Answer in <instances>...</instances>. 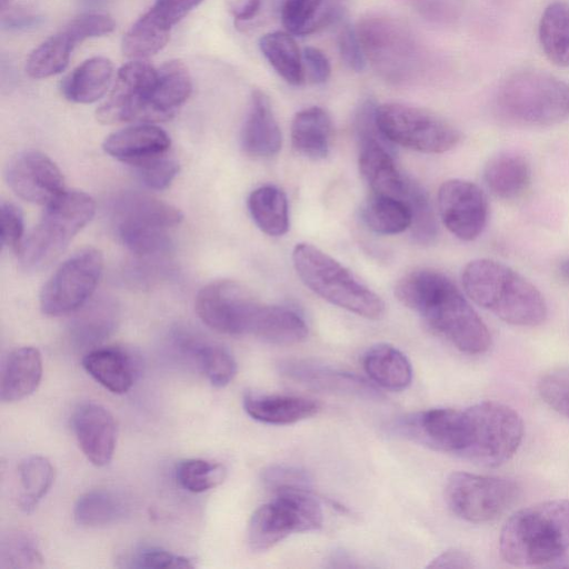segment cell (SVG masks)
<instances>
[{"instance_id":"cell-28","label":"cell","mask_w":569,"mask_h":569,"mask_svg":"<svg viewBox=\"0 0 569 569\" xmlns=\"http://www.w3.org/2000/svg\"><path fill=\"white\" fill-rule=\"evenodd\" d=\"M345 9L323 0H282L281 22L286 30L296 36H308L337 23Z\"/></svg>"},{"instance_id":"cell-44","label":"cell","mask_w":569,"mask_h":569,"mask_svg":"<svg viewBox=\"0 0 569 569\" xmlns=\"http://www.w3.org/2000/svg\"><path fill=\"white\" fill-rule=\"evenodd\" d=\"M196 355L212 386L221 388L233 380L237 362L227 349L213 343H199L196 346Z\"/></svg>"},{"instance_id":"cell-43","label":"cell","mask_w":569,"mask_h":569,"mask_svg":"<svg viewBox=\"0 0 569 569\" xmlns=\"http://www.w3.org/2000/svg\"><path fill=\"white\" fill-rule=\"evenodd\" d=\"M227 469L219 462L204 459H186L178 463L176 477L179 485L191 492L210 490L223 482Z\"/></svg>"},{"instance_id":"cell-31","label":"cell","mask_w":569,"mask_h":569,"mask_svg":"<svg viewBox=\"0 0 569 569\" xmlns=\"http://www.w3.org/2000/svg\"><path fill=\"white\" fill-rule=\"evenodd\" d=\"M82 366L88 375L113 393H124L133 385L132 361L120 349H94L83 357Z\"/></svg>"},{"instance_id":"cell-51","label":"cell","mask_w":569,"mask_h":569,"mask_svg":"<svg viewBox=\"0 0 569 569\" xmlns=\"http://www.w3.org/2000/svg\"><path fill=\"white\" fill-rule=\"evenodd\" d=\"M0 237L2 246L19 250L23 238V218L20 209L10 202L0 208Z\"/></svg>"},{"instance_id":"cell-46","label":"cell","mask_w":569,"mask_h":569,"mask_svg":"<svg viewBox=\"0 0 569 569\" xmlns=\"http://www.w3.org/2000/svg\"><path fill=\"white\" fill-rule=\"evenodd\" d=\"M537 388L551 409L569 419V367L548 370L539 378Z\"/></svg>"},{"instance_id":"cell-61","label":"cell","mask_w":569,"mask_h":569,"mask_svg":"<svg viewBox=\"0 0 569 569\" xmlns=\"http://www.w3.org/2000/svg\"><path fill=\"white\" fill-rule=\"evenodd\" d=\"M560 272L562 276L569 279V260H566L560 266Z\"/></svg>"},{"instance_id":"cell-11","label":"cell","mask_w":569,"mask_h":569,"mask_svg":"<svg viewBox=\"0 0 569 569\" xmlns=\"http://www.w3.org/2000/svg\"><path fill=\"white\" fill-rule=\"evenodd\" d=\"M518 496L517 482L506 477L457 471L448 477L445 486V500L450 510L475 523L499 518Z\"/></svg>"},{"instance_id":"cell-36","label":"cell","mask_w":569,"mask_h":569,"mask_svg":"<svg viewBox=\"0 0 569 569\" xmlns=\"http://www.w3.org/2000/svg\"><path fill=\"white\" fill-rule=\"evenodd\" d=\"M539 39L547 58L559 67H569V3L555 1L543 11Z\"/></svg>"},{"instance_id":"cell-14","label":"cell","mask_w":569,"mask_h":569,"mask_svg":"<svg viewBox=\"0 0 569 569\" xmlns=\"http://www.w3.org/2000/svg\"><path fill=\"white\" fill-rule=\"evenodd\" d=\"M258 301L231 280H217L203 287L196 298L201 321L226 335H248Z\"/></svg>"},{"instance_id":"cell-13","label":"cell","mask_w":569,"mask_h":569,"mask_svg":"<svg viewBox=\"0 0 569 569\" xmlns=\"http://www.w3.org/2000/svg\"><path fill=\"white\" fill-rule=\"evenodd\" d=\"M157 69L139 60L122 66L107 100L98 108L97 119L104 124L152 122L149 97Z\"/></svg>"},{"instance_id":"cell-35","label":"cell","mask_w":569,"mask_h":569,"mask_svg":"<svg viewBox=\"0 0 569 569\" xmlns=\"http://www.w3.org/2000/svg\"><path fill=\"white\" fill-rule=\"evenodd\" d=\"M366 226L379 234L401 233L412 223L409 206L397 198L372 192L361 207Z\"/></svg>"},{"instance_id":"cell-40","label":"cell","mask_w":569,"mask_h":569,"mask_svg":"<svg viewBox=\"0 0 569 569\" xmlns=\"http://www.w3.org/2000/svg\"><path fill=\"white\" fill-rule=\"evenodd\" d=\"M124 506L112 492L91 490L81 495L73 509L76 521L84 527H101L123 516Z\"/></svg>"},{"instance_id":"cell-27","label":"cell","mask_w":569,"mask_h":569,"mask_svg":"<svg viewBox=\"0 0 569 569\" xmlns=\"http://www.w3.org/2000/svg\"><path fill=\"white\" fill-rule=\"evenodd\" d=\"M332 132L331 119L320 107L297 112L291 122V142L301 156L320 160L328 156Z\"/></svg>"},{"instance_id":"cell-39","label":"cell","mask_w":569,"mask_h":569,"mask_svg":"<svg viewBox=\"0 0 569 569\" xmlns=\"http://www.w3.org/2000/svg\"><path fill=\"white\" fill-rule=\"evenodd\" d=\"M18 475L21 489L19 506L23 511L30 512L51 488L54 469L47 458L31 456L19 465Z\"/></svg>"},{"instance_id":"cell-30","label":"cell","mask_w":569,"mask_h":569,"mask_svg":"<svg viewBox=\"0 0 569 569\" xmlns=\"http://www.w3.org/2000/svg\"><path fill=\"white\" fill-rule=\"evenodd\" d=\"M483 179L491 193L509 200L518 198L527 190L531 180V170L523 156L502 152L488 161Z\"/></svg>"},{"instance_id":"cell-17","label":"cell","mask_w":569,"mask_h":569,"mask_svg":"<svg viewBox=\"0 0 569 569\" xmlns=\"http://www.w3.org/2000/svg\"><path fill=\"white\" fill-rule=\"evenodd\" d=\"M6 179L21 199L48 206L64 192L63 177L46 154L27 150L13 157L7 166Z\"/></svg>"},{"instance_id":"cell-33","label":"cell","mask_w":569,"mask_h":569,"mask_svg":"<svg viewBox=\"0 0 569 569\" xmlns=\"http://www.w3.org/2000/svg\"><path fill=\"white\" fill-rule=\"evenodd\" d=\"M250 216L268 236L279 237L289 229V206L286 193L273 184L254 189L248 198Z\"/></svg>"},{"instance_id":"cell-62","label":"cell","mask_w":569,"mask_h":569,"mask_svg":"<svg viewBox=\"0 0 569 569\" xmlns=\"http://www.w3.org/2000/svg\"><path fill=\"white\" fill-rule=\"evenodd\" d=\"M12 0H0V7H1V10H6V8L10 4Z\"/></svg>"},{"instance_id":"cell-16","label":"cell","mask_w":569,"mask_h":569,"mask_svg":"<svg viewBox=\"0 0 569 569\" xmlns=\"http://www.w3.org/2000/svg\"><path fill=\"white\" fill-rule=\"evenodd\" d=\"M438 209L446 228L465 241L478 238L488 220V202L483 191L473 182L462 179H450L440 186Z\"/></svg>"},{"instance_id":"cell-9","label":"cell","mask_w":569,"mask_h":569,"mask_svg":"<svg viewBox=\"0 0 569 569\" xmlns=\"http://www.w3.org/2000/svg\"><path fill=\"white\" fill-rule=\"evenodd\" d=\"M322 521L321 506L309 491L277 492L250 517L248 546L253 552L267 551L293 532L319 529Z\"/></svg>"},{"instance_id":"cell-1","label":"cell","mask_w":569,"mask_h":569,"mask_svg":"<svg viewBox=\"0 0 569 569\" xmlns=\"http://www.w3.org/2000/svg\"><path fill=\"white\" fill-rule=\"evenodd\" d=\"M395 295L460 351L481 355L490 348L491 335L486 323L442 272L413 270L397 282Z\"/></svg>"},{"instance_id":"cell-20","label":"cell","mask_w":569,"mask_h":569,"mask_svg":"<svg viewBox=\"0 0 569 569\" xmlns=\"http://www.w3.org/2000/svg\"><path fill=\"white\" fill-rule=\"evenodd\" d=\"M102 147L111 157L134 167L166 154L170 147V138L161 128L143 123L111 133Z\"/></svg>"},{"instance_id":"cell-45","label":"cell","mask_w":569,"mask_h":569,"mask_svg":"<svg viewBox=\"0 0 569 569\" xmlns=\"http://www.w3.org/2000/svg\"><path fill=\"white\" fill-rule=\"evenodd\" d=\"M43 558L34 541L24 532H11L0 546L1 568H39Z\"/></svg>"},{"instance_id":"cell-32","label":"cell","mask_w":569,"mask_h":569,"mask_svg":"<svg viewBox=\"0 0 569 569\" xmlns=\"http://www.w3.org/2000/svg\"><path fill=\"white\" fill-rule=\"evenodd\" d=\"M113 67L104 57H93L78 66L63 81L64 97L77 103H91L107 92Z\"/></svg>"},{"instance_id":"cell-21","label":"cell","mask_w":569,"mask_h":569,"mask_svg":"<svg viewBox=\"0 0 569 569\" xmlns=\"http://www.w3.org/2000/svg\"><path fill=\"white\" fill-rule=\"evenodd\" d=\"M282 136L269 98L261 90L251 94L241 130V147L252 157L268 158L281 149Z\"/></svg>"},{"instance_id":"cell-5","label":"cell","mask_w":569,"mask_h":569,"mask_svg":"<svg viewBox=\"0 0 569 569\" xmlns=\"http://www.w3.org/2000/svg\"><path fill=\"white\" fill-rule=\"evenodd\" d=\"M292 262L301 281L328 302L367 319L376 320L383 316L381 298L318 247L297 243Z\"/></svg>"},{"instance_id":"cell-60","label":"cell","mask_w":569,"mask_h":569,"mask_svg":"<svg viewBox=\"0 0 569 569\" xmlns=\"http://www.w3.org/2000/svg\"><path fill=\"white\" fill-rule=\"evenodd\" d=\"M110 0H79V2L89 8H100L107 4Z\"/></svg>"},{"instance_id":"cell-49","label":"cell","mask_w":569,"mask_h":569,"mask_svg":"<svg viewBox=\"0 0 569 569\" xmlns=\"http://www.w3.org/2000/svg\"><path fill=\"white\" fill-rule=\"evenodd\" d=\"M141 182L152 190H163L170 186L179 171V163L166 154L134 166Z\"/></svg>"},{"instance_id":"cell-26","label":"cell","mask_w":569,"mask_h":569,"mask_svg":"<svg viewBox=\"0 0 569 569\" xmlns=\"http://www.w3.org/2000/svg\"><path fill=\"white\" fill-rule=\"evenodd\" d=\"M250 336L276 345H293L306 339L308 327L296 311L280 306L259 303Z\"/></svg>"},{"instance_id":"cell-10","label":"cell","mask_w":569,"mask_h":569,"mask_svg":"<svg viewBox=\"0 0 569 569\" xmlns=\"http://www.w3.org/2000/svg\"><path fill=\"white\" fill-rule=\"evenodd\" d=\"M376 121L389 142L425 153L446 152L461 139L460 132L441 117L403 103L377 106Z\"/></svg>"},{"instance_id":"cell-24","label":"cell","mask_w":569,"mask_h":569,"mask_svg":"<svg viewBox=\"0 0 569 569\" xmlns=\"http://www.w3.org/2000/svg\"><path fill=\"white\" fill-rule=\"evenodd\" d=\"M42 378V359L38 349L21 347L6 358L0 380V398L16 402L33 393Z\"/></svg>"},{"instance_id":"cell-58","label":"cell","mask_w":569,"mask_h":569,"mask_svg":"<svg viewBox=\"0 0 569 569\" xmlns=\"http://www.w3.org/2000/svg\"><path fill=\"white\" fill-rule=\"evenodd\" d=\"M42 22V17L23 10H14L4 14L1 19V26L7 30H24L38 27Z\"/></svg>"},{"instance_id":"cell-47","label":"cell","mask_w":569,"mask_h":569,"mask_svg":"<svg viewBox=\"0 0 569 569\" xmlns=\"http://www.w3.org/2000/svg\"><path fill=\"white\" fill-rule=\"evenodd\" d=\"M411 209V231L419 243H430L437 237V222L429 198L418 184L407 201Z\"/></svg>"},{"instance_id":"cell-29","label":"cell","mask_w":569,"mask_h":569,"mask_svg":"<svg viewBox=\"0 0 569 569\" xmlns=\"http://www.w3.org/2000/svg\"><path fill=\"white\" fill-rule=\"evenodd\" d=\"M362 366L369 378L387 390L401 391L412 380V368L408 358L388 343L370 347L362 357Z\"/></svg>"},{"instance_id":"cell-15","label":"cell","mask_w":569,"mask_h":569,"mask_svg":"<svg viewBox=\"0 0 569 569\" xmlns=\"http://www.w3.org/2000/svg\"><path fill=\"white\" fill-rule=\"evenodd\" d=\"M395 429L431 449L460 455L467 446L466 410L436 408L400 418Z\"/></svg>"},{"instance_id":"cell-25","label":"cell","mask_w":569,"mask_h":569,"mask_svg":"<svg viewBox=\"0 0 569 569\" xmlns=\"http://www.w3.org/2000/svg\"><path fill=\"white\" fill-rule=\"evenodd\" d=\"M191 91L192 81L186 64L180 60L163 63L157 69V78L149 97L152 121L170 119Z\"/></svg>"},{"instance_id":"cell-56","label":"cell","mask_w":569,"mask_h":569,"mask_svg":"<svg viewBox=\"0 0 569 569\" xmlns=\"http://www.w3.org/2000/svg\"><path fill=\"white\" fill-rule=\"evenodd\" d=\"M302 59L310 80L313 83H325L331 74V66L327 56L318 48L303 49Z\"/></svg>"},{"instance_id":"cell-4","label":"cell","mask_w":569,"mask_h":569,"mask_svg":"<svg viewBox=\"0 0 569 569\" xmlns=\"http://www.w3.org/2000/svg\"><path fill=\"white\" fill-rule=\"evenodd\" d=\"M366 60L385 80L405 83L421 76L426 52L409 26L387 14L362 17L356 27Z\"/></svg>"},{"instance_id":"cell-34","label":"cell","mask_w":569,"mask_h":569,"mask_svg":"<svg viewBox=\"0 0 569 569\" xmlns=\"http://www.w3.org/2000/svg\"><path fill=\"white\" fill-rule=\"evenodd\" d=\"M259 48L273 70L288 83L300 86L305 81L302 54L291 33L273 31L259 40Z\"/></svg>"},{"instance_id":"cell-50","label":"cell","mask_w":569,"mask_h":569,"mask_svg":"<svg viewBox=\"0 0 569 569\" xmlns=\"http://www.w3.org/2000/svg\"><path fill=\"white\" fill-rule=\"evenodd\" d=\"M116 24L112 18L102 13H84L63 29L77 44L89 38L106 36L113 31Z\"/></svg>"},{"instance_id":"cell-54","label":"cell","mask_w":569,"mask_h":569,"mask_svg":"<svg viewBox=\"0 0 569 569\" xmlns=\"http://www.w3.org/2000/svg\"><path fill=\"white\" fill-rule=\"evenodd\" d=\"M138 568H193L190 559L161 549H148L139 552L133 559Z\"/></svg>"},{"instance_id":"cell-6","label":"cell","mask_w":569,"mask_h":569,"mask_svg":"<svg viewBox=\"0 0 569 569\" xmlns=\"http://www.w3.org/2000/svg\"><path fill=\"white\" fill-rule=\"evenodd\" d=\"M94 200L82 191H64L47 209L22 241L20 266L26 271L49 267L68 247L72 238L92 219Z\"/></svg>"},{"instance_id":"cell-3","label":"cell","mask_w":569,"mask_h":569,"mask_svg":"<svg viewBox=\"0 0 569 569\" xmlns=\"http://www.w3.org/2000/svg\"><path fill=\"white\" fill-rule=\"evenodd\" d=\"M569 550V499L541 501L515 512L499 537L502 559L517 567L542 566Z\"/></svg>"},{"instance_id":"cell-22","label":"cell","mask_w":569,"mask_h":569,"mask_svg":"<svg viewBox=\"0 0 569 569\" xmlns=\"http://www.w3.org/2000/svg\"><path fill=\"white\" fill-rule=\"evenodd\" d=\"M244 411L252 419L269 425H291L308 419L320 410L313 399L300 396L247 392Z\"/></svg>"},{"instance_id":"cell-18","label":"cell","mask_w":569,"mask_h":569,"mask_svg":"<svg viewBox=\"0 0 569 569\" xmlns=\"http://www.w3.org/2000/svg\"><path fill=\"white\" fill-rule=\"evenodd\" d=\"M72 426L87 459L97 467L107 466L117 442V425L111 412L98 403H83L76 410Z\"/></svg>"},{"instance_id":"cell-59","label":"cell","mask_w":569,"mask_h":569,"mask_svg":"<svg viewBox=\"0 0 569 569\" xmlns=\"http://www.w3.org/2000/svg\"><path fill=\"white\" fill-rule=\"evenodd\" d=\"M261 3L262 0H231L230 11L237 22L243 23L258 14Z\"/></svg>"},{"instance_id":"cell-12","label":"cell","mask_w":569,"mask_h":569,"mask_svg":"<svg viewBox=\"0 0 569 569\" xmlns=\"http://www.w3.org/2000/svg\"><path fill=\"white\" fill-rule=\"evenodd\" d=\"M102 267V254L94 248L82 249L68 258L41 290L42 312L57 317L78 311L94 292Z\"/></svg>"},{"instance_id":"cell-23","label":"cell","mask_w":569,"mask_h":569,"mask_svg":"<svg viewBox=\"0 0 569 569\" xmlns=\"http://www.w3.org/2000/svg\"><path fill=\"white\" fill-rule=\"evenodd\" d=\"M112 217L118 223L169 229L178 226L182 213L173 206L139 192H127L112 204Z\"/></svg>"},{"instance_id":"cell-55","label":"cell","mask_w":569,"mask_h":569,"mask_svg":"<svg viewBox=\"0 0 569 569\" xmlns=\"http://www.w3.org/2000/svg\"><path fill=\"white\" fill-rule=\"evenodd\" d=\"M202 0H156L151 8L167 24L172 27Z\"/></svg>"},{"instance_id":"cell-42","label":"cell","mask_w":569,"mask_h":569,"mask_svg":"<svg viewBox=\"0 0 569 569\" xmlns=\"http://www.w3.org/2000/svg\"><path fill=\"white\" fill-rule=\"evenodd\" d=\"M116 229L122 243L140 257H159L171 249L172 243L166 229L130 223H118Z\"/></svg>"},{"instance_id":"cell-41","label":"cell","mask_w":569,"mask_h":569,"mask_svg":"<svg viewBox=\"0 0 569 569\" xmlns=\"http://www.w3.org/2000/svg\"><path fill=\"white\" fill-rule=\"evenodd\" d=\"M81 312L73 322V331L80 339L99 340L114 327L118 311L116 305L102 297L88 306L80 308Z\"/></svg>"},{"instance_id":"cell-19","label":"cell","mask_w":569,"mask_h":569,"mask_svg":"<svg viewBox=\"0 0 569 569\" xmlns=\"http://www.w3.org/2000/svg\"><path fill=\"white\" fill-rule=\"evenodd\" d=\"M281 375L306 387L358 397L379 398L377 389L353 373L301 359L284 360L279 363Z\"/></svg>"},{"instance_id":"cell-38","label":"cell","mask_w":569,"mask_h":569,"mask_svg":"<svg viewBox=\"0 0 569 569\" xmlns=\"http://www.w3.org/2000/svg\"><path fill=\"white\" fill-rule=\"evenodd\" d=\"M74 46L71 37L62 30L48 38L29 54L26 71L36 79L60 73L68 66Z\"/></svg>"},{"instance_id":"cell-8","label":"cell","mask_w":569,"mask_h":569,"mask_svg":"<svg viewBox=\"0 0 569 569\" xmlns=\"http://www.w3.org/2000/svg\"><path fill=\"white\" fill-rule=\"evenodd\" d=\"M465 410L468 438L461 456L490 468L507 462L522 441L523 422L519 413L497 401H482Z\"/></svg>"},{"instance_id":"cell-2","label":"cell","mask_w":569,"mask_h":569,"mask_svg":"<svg viewBox=\"0 0 569 569\" xmlns=\"http://www.w3.org/2000/svg\"><path fill=\"white\" fill-rule=\"evenodd\" d=\"M461 281L473 302L505 322L536 327L547 318L541 292L502 262L487 258L472 260L463 268Z\"/></svg>"},{"instance_id":"cell-52","label":"cell","mask_w":569,"mask_h":569,"mask_svg":"<svg viewBox=\"0 0 569 569\" xmlns=\"http://www.w3.org/2000/svg\"><path fill=\"white\" fill-rule=\"evenodd\" d=\"M338 49L342 61L353 71L365 69L366 57L356 27L345 24L338 36Z\"/></svg>"},{"instance_id":"cell-53","label":"cell","mask_w":569,"mask_h":569,"mask_svg":"<svg viewBox=\"0 0 569 569\" xmlns=\"http://www.w3.org/2000/svg\"><path fill=\"white\" fill-rule=\"evenodd\" d=\"M428 20L448 22L457 18L461 0H408Z\"/></svg>"},{"instance_id":"cell-48","label":"cell","mask_w":569,"mask_h":569,"mask_svg":"<svg viewBox=\"0 0 569 569\" xmlns=\"http://www.w3.org/2000/svg\"><path fill=\"white\" fill-rule=\"evenodd\" d=\"M264 486L273 492L310 491L311 478L309 473L295 466L272 465L261 475Z\"/></svg>"},{"instance_id":"cell-57","label":"cell","mask_w":569,"mask_h":569,"mask_svg":"<svg viewBox=\"0 0 569 569\" xmlns=\"http://www.w3.org/2000/svg\"><path fill=\"white\" fill-rule=\"evenodd\" d=\"M427 567L469 569L473 567V563L470 556L465 551L450 549L433 558Z\"/></svg>"},{"instance_id":"cell-7","label":"cell","mask_w":569,"mask_h":569,"mask_svg":"<svg viewBox=\"0 0 569 569\" xmlns=\"http://www.w3.org/2000/svg\"><path fill=\"white\" fill-rule=\"evenodd\" d=\"M496 106L502 117L516 123L553 124L569 114V86L546 72L520 71L502 82Z\"/></svg>"},{"instance_id":"cell-37","label":"cell","mask_w":569,"mask_h":569,"mask_svg":"<svg viewBox=\"0 0 569 569\" xmlns=\"http://www.w3.org/2000/svg\"><path fill=\"white\" fill-rule=\"evenodd\" d=\"M170 29L171 27L150 9L123 36L121 44L123 54L132 59L156 54L167 44Z\"/></svg>"}]
</instances>
